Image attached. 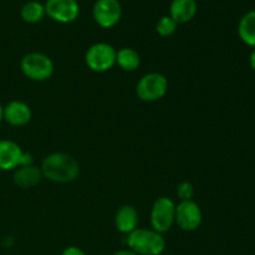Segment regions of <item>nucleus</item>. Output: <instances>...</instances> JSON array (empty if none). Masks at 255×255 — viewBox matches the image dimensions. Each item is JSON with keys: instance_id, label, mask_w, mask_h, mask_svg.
Here are the masks:
<instances>
[{"instance_id": "f257e3e1", "label": "nucleus", "mask_w": 255, "mask_h": 255, "mask_svg": "<svg viewBox=\"0 0 255 255\" xmlns=\"http://www.w3.org/2000/svg\"><path fill=\"white\" fill-rule=\"evenodd\" d=\"M44 178L54 183H70L80 174V166L76 159L65 152H54L42 159L40 166Z\"/></svg>"}, {"instance_id": "39448f33", "label": "nucleus", "mask_w": 255, "mask_h": 255, "mask_svg": "<svg viewBox=\"0 0 255 255\" xmlns=\"http://www.w3.org/2000/svg\"><path fill=\"white\" fill-rule=\"evenodd\" d=\"M174 216H176V203L173 199L168 197H159L154 201L149 214L151 229L156 231L157 233H167L173 227Z\"/></svg>"}, {"instance_id": "a211bd4d", "label": "nucleus", "mask_w": 255, "mask_h": 255, "mask_svg": "<svg viewBox=\"0 0 255 255\" xmlns=\"http://www.w3.org/2000/svg\"><path fill=\"white\" fill-rule=\"evenodd\" d=\"M177 26H178V24H177L169 15H164V16H162L161 19L157 21L156 31L158 32V35H161V36L168 37L172 36V35L176 32Z\"/></svg>"}, {"instance_id": "5701e85b", "label": "nucleus", "mask_w": 255, "mask_h": 255, "mask_svg": "<svg viewBox=\"0 0 255 255\" xmlns=\"http://www.w3.org/2000/svg\"><path fill=\"white\" fill-rule=\"evenodd\" d=\"M2 114H4V107H2L1 104H0V122L4 120V119H2Z\"/></svg>"}, {"instance_id": "dca6fc26", "label": "nucleus", "mask_w": 255, "mask_h": 255, "mask_svg": "<svg viewBox=\"0 0 255 255\" xmlns=\"http://www.w3.org/2000/svg\"><path fill=\"white\" fill-rule=\"evenodd\" d=\"M116 64L124 71L132 72L141 65V56L132 47H122L116 54Z\"/></svg>"}, {"instance_id": "1a4fd4ad", "label": "nucleus", "mask_w": 255, "mask_h": 255, "mask_svg": "<svg viewBox=\"0 0 255 255\" xmlns=\"http://www.w3.org/2000/svg\"><path fill=\"white\" fill-rule=\"evenodd\" d=\"M44 5L47 16L59 24L74 22L80 15L77 0H46Z\"/></svg>"}, {"instance_id": "6ab92c4d", "label": "nucleus", "mask_w": 255, "mask_h": 255, "mask_svg": "<svg viewBox=\"0 0 255 255\" xmlns=\"http://www.w3.org/2000/svg\"><path fill=\"white\" fill-rule=\"evenodd\" d=\"M177 197L181 201H192L194 196V187L191 182L183 181L177 186L176 189Z\"/></svg>"}, {"instance_id": "4468645a", "label": "nucleus", "mask_w": 255, "mask_h": 255, "mask_svg": "<svg viewBox=\"0 0 255 255\" xmlns=\"http://www.w3.org/2000/svg\"><path fill=\"white\" fill-rule=\"evenodd\" d=\"M115 224H116L117 231L121 232L122 234H127L138 228V213L136 208L132 206H122L120 207L119 211L116 212L115 216Z\"/></svg>"}, {"instance_id": "aec40b11", "label": "nucleus", "mask_w": 255, "mask_h": 255, "mask_svg": "<svg viewBox=\"0 0 255 255\" xmlns=\"http://www.w3.org/2000/svg\"><path fill=\"white\" fill-rule=\"evenodd\" d=\"M61 255H87L82 251L81 248H77V247H67Z\"/></svg>"}, {"instance_id": "f3484780", "label": "nucleus", "mask_w": 255, "mask_h": 255, "mask_svg": "<svg viewBox=\"0 0 255 255\" xmlns=\"http://www.w3.org/2000/svg\"><path fill=\"white\" fill-rule=\"evenodd\" d=\"M20 15H21V19L27 24H36V22L41 21L46 15L45 5L40 1H35V0L27 1L22 5Z\"/></svg>"}, {"instance_id": "423d86ee", "label": "nucleus", "mask_w": 255, "mask_h": 255, "mask_svg": "<svg viewBox=\"0 0 255 255\" xmlns=\"http://www.w3.org/2000/svg\"><path fill=\"white\" fill-rule=\"evenodd\" d=\"M116 49L107 42H96L87 49L85 62L94 72H106L116 65Z\"/></svg>"}, {"instance_id": "2eb2a0df", "label": "nucleus", "mask_w": 255, "mask_h": 255, "mask_svg": "<svg viewBox=\"0 0 255 255\" xmlns=\"http://www.w3.org/2000/svg\"><path fill=\"white\" fill-rule=\"evenodd\" d=\"M239 39L252 49L255 47V10H249L241 17L238 24Z\"/></svg>"}, {"instance_id": "7ed1b4c3", "label": "nucleus", "mask_w": 255, "mask_h": 255, "mask_svg": "<svg viewBox=\"0 0 255 255\" xmlns=\"http://www.w3.org/2000/svg\"><path fill=\"white\" fill-rule=\"evenodd\" d=\"M20 69L29 80L42 82L52 76L55 65L50 56L42 52H29L20 61Z\"/></svg>"}, {"instance_id": "6e6552de", "label": "nucleus", "mask_w": 255, "mask_h": 255, "mask_svg": "<svg viewBox=\"0 0 255 255\" xmlns=\"http://www.w3.org/2000/svg\"><path fill=\"white\" fill-rule=\"evenodd\" d=\"M95 22L102 29H111L122 16V6L119 0H96L92 7Z\"/></svg>"}, {"instance_id": "ddd939ff", "label": "nucleus", "mask_w": 255, "mask_h": 255, "mask_svg": "<svg viewBox=\"0 0 255 255\" xmlns=\"http://www.w3.org/2000/svg\"><path fill=\"white\" fill-rule=\"evenodd\" d=\"M198 11L196 0H172L169 5V16L177 24H186L194 19Z\"/></svg>"}, {"instance_id": "f03ea898", "label": "nucleus", "mask_w": 255, "mask_h": 255, "mask_svg": "<svg viewBox=\"0 0 255 255\" xmlns=\"http://www.w3.org/2000/svg\"><path fill=\"white\" fill-rule=\"evenodd\" d=\"M127 246L138 255H161L166 249V239L153 229L137 228L127 236Z\"/></svg>"}, {"instance_id": "9d476101", "label": "nucleus", "mask_w": 255, "mask_h": 255, "mask_svg": "<svg viewBox=\"0 0 255 255\" xmlns=\"http://www.w3.org/2000/svg\"><path fill=\"white\" fill-rule=\"evenodd\" d=\"M24 151L16 142L11 139H0V169L15 171L21 166Z\"/></svg>"}, {"instance_id": "f8f14e48", "label": "nucleus", "mask_w": 255, "mask_h": 255, "mask_svg": "<svg viewBox=\"0 0 255 255\" xmlns=\"http://www.w3.org/2000/svg\"><path fill=\"white\" fill-rule=\"evenodd\" d=\"M42 179H44V176H42L41 168L35 164L17 167L12 174V181L15 186L22 189L34 188L37 184H40Z\"/></svg>"}, {"instance_id": "4be33fe9", "label": "nucleus", "mask_w": 255, "mask_h": 255, "mask_svg": "<svg viewBox=\"0 0 255 255\" xmlns=\"http://www.w3.org/2000/svg\"><path fill=\"white\" fill-rule=\"evenodd\" d=\"M249 65H251L252 70L255 71V47L252 49L251 55H249Z\"/></svg>"}, {"instance_id": "20e7f679", "label": "nucleus", "mask_w": 255, "mask_h": 255, "mask_svg": "<svg viewBox=\"0 0 255 255\" xmlns=\"http://www.w3.org/2000/svg\"><path fill=\"white\" fill-rule=\"evenodd\" d=\"M168 90V80L161 72H148L138 80L136 94L141 101L156 102L163 99Z\"/></svg>"}, {"instance_id": "9b49d317", "label": "nucleus", "mask_w": 255, "mask_h": 255, "mask_svg": "<svg viewBox=\"0 0 255 255\" xmlns=\"http://www.w3.org/2000/svg\"><path fill=\"white\" fill-rule=\"evenodd\" d=\"M32 112L29 105L20 100H14L10 101L6 106L4 107V114L2 119L9 125L15 127H21L29 124L31 121Z\"/></svg>"}, {"instance_id": "412c9836", "label": "nucleus", "mask_w": 255, "mask_h": 255, "mask_svg": "<svg viewBox=\"0 0 255 255\" xmlns=\"http://www.w3.org/2000/svg\"><path fill=\"white\" fill-rule=\"evenodd\" d=\"M112 255H138V254H136L133 251H131V249H121V251L115 252Z\"/></svg>"}, {"instance_id": "0eeeda50", "label": "nucleus", "mask_w": 255, "mask_h": 255, "mask_svg": "<svg viewBox=\"0 0 255 255\" xmlns=\"http://www.w3.org/2000/svg\"><path fill=\"white\" fill-rule=\"evenodd\" d=\"M203 214L198 203L192 201H181L176 204V216L174 224H177L181 231L194 232L201 227Z\"/></svg>"}]
</instances>
